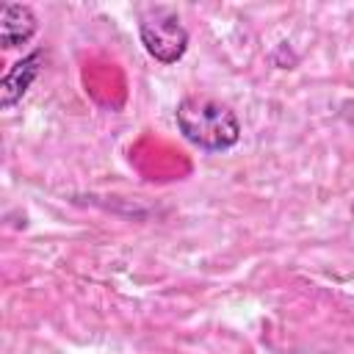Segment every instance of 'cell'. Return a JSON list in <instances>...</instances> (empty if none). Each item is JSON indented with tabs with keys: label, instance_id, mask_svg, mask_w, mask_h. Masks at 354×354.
I'll use <instances>...</instances> for the list:
<instances>
[{
	"label": "cell",
	"instance_id": "obj_1",
	"mask_svg": "<svg viewBox=\"0 0 354 354\" xmlns=\"http://www.w3.org/2000/svg\"><path fill=\"white\" fill-rule=\"evenodd\" d=\"M177 127L180 133L207 152H224L238 144L241 138V122L235 111L218 100L210 97H185L177 111Z\"/></svg>",
	"mask_w": 354,
	"mask_h": 354
},
{
	"label": "cell",
	"instance_id": "obj_2",
	"mask_svg": "<svg viewBox=\"0 0 354 354\" xmlns=\"http://www.w3.org/2000/svg\"><path fill=\"white\" fill-rule=\"evenodd\" d=\"M138 33L147 53L160 64H174L188 50V30L183 28L180 17L171 11H155L144 17L138 25Z\"/></svg>",
	"mask_w": 354,
	"mask_h": 354
},
{
	"label": "cell",
	"instance_id": "obj_3",
	"mask_svg": "<svg viewBox=\"0 0 354 354\" xmlns=\"http://www.w3.org/2000/svg\"><path fill=\"white\" fill-rule=\"evenodd\" d=\"M41 66H44V53H41V50H33L30 55L19 58V61L8 69V75H6L3 83H0V105H3L6 111L14 108V105L28 94V88H30L33 80L39 77Z\"/></svg>",
	"mask_w": 354,
	"mask_h": 354
},
{
	"label": "cell",
	"instance_id": "obj_4",
	"mask_svg": "<svg viewBox=\"0 0 354 354\" xmlns=\"http://www.w3.org/2000/svg\"><path fill=\"white\" fill-rule=\"evenodd\" d=\"M36 33V14L30 6L11 3L3 8V22H0V41L3 47H17L25 44Z\"/></svg>",
	"mask_w": 354,
	"mask_h": 354
}]
</instances>
